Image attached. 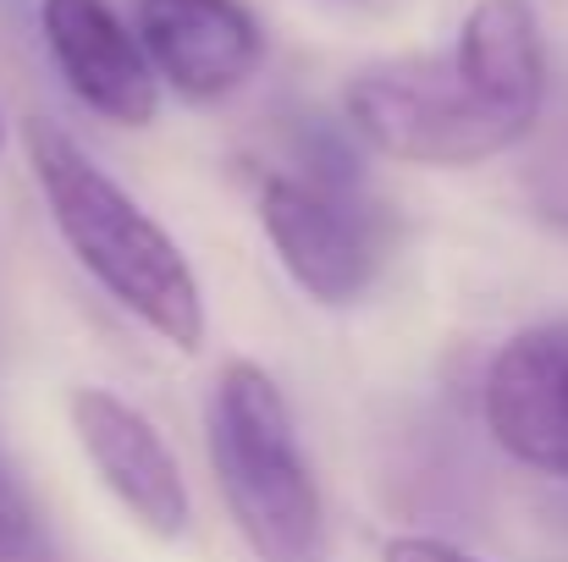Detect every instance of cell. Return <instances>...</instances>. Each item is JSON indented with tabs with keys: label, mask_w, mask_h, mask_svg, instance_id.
<instances>
[{
	"label": "cell",
	"mask_w": 568,
	"mask_h": 562,
	"mask_svg": "<svg viewBox=\"0 0 568 562\" xmlns=\"http://www.w3.org/2000/svg\"><path fill=\"white\" fill-rule=\"evenodd\" d=\"M381 562H480V558H469V552H458V546H447L436 535H392L381 546Z\"/></svg>",
	"instance_id": "cell-11"
},
{
	"label": "cell",
	"mask_w": 568,
	"mask_h": 562,
	"mask_svg": "<svg viewBox=\"0 0 568 562\" xmlns=\"http://www.w3.org/2000/svg\"><path fill=\"white\" fill-rule=\"evenodd\" d=\"M39 28L67 89L116 127H150L161 111V78L150 72L133 28L111 0H39Z\"/></svg>",
	"instance_id": "cell-8"
},
{
	"label": "cell",
	"mask_w": 568,
	"mask_h": 562,
	"mask_svg": "<svg viewBox=\"0 0 568 562\" xmlns=\"http://www.w3.org/2000/svg\"><path fill=\"white\" fill-rule=\"evenodd\" d=\"M210 458L226 513L260 562H326V508L276 375L232 359L210 397Z\"/></svg>",
	"instance_id": "cell-2"
},
{
	"label": "cell",
	"mask_w": 568,
	"mask_h": 562,
	"mask_svg": "<svg viewBox=\"0 0 568 562\" xmlns=\"http://www.w3.org/2000/svg\"><path fill=\"white\" fill-rule=\"evenodd\" d=\"M133 17L150 72L193 105L237 94L265 61V33L243 0H139Z\"/></svg>",
	"instance_id": "cell-6"
},
{
	"label": "cell",
	"mask_w": 568,
	"mask_h": 562,
	"mask_svg": "<svg viewBox=\"0 0 568 562\" xmlns=\"http://www.w3.org/2000/svg\"><path fill=\"white\" fill-rule=\"evenodd\" d=\"M0 562H39V535L6 486H0Z\"/></svg>",
	"instance_id": "cell-10"
},
{
	"label": "cell",
	"mask_w": 568,
	"mask_h": 562,
	"mask_svg": "<svg viewBox=\"0 0 568 562\" xmlns=\"http://www.w3.org/2000/svg\"><path fill=\"white\" fill-rule=\"evenodd\" d=\"M28 161L44 187V204L55 215V232L78 254V265L128 309L139 315L161 343L199 354L204 343V293L193 282L183 248L161 221L139 210V198L111 183L72 133L33 116L28 122Z\"/></svg>",
	"instance_id": "cell-1"
},
{
	"label": "cell",
	"mask_w": 568,
	"mask_h": 562,
	"mask_svg": "<svg viewBox=\"0 0 568 562\" xmlns=\"http://www.w3.org/2000/svg\"><path fill=\"white\" fill-rule=\"evenodd\" d=\"M0 139H6V127H0Z\"/></svg>",
	"instance_id": "cell-13"
},
{
	"label": "cell",
	"mask_w": 568,
	"mask_h": 562,
	"mask_svg": "<svg viewBox=\"0 0 568 562\" xmlns=\"http://www.w3.org/2000/svg\"><path fill=\"white\" fill-rule=\"evenodd\" d=\"M260 221L287 276L321 304H354L381 276L386 237L348 177L276 172L260 187Z\"/></svg>",
	"instance_id": "cell-4"
},
{
	"label": "cell",
	"mask_w": 568,
	"mask_h": 562,
	"mask_svg": "<svg viewBox=\"0 0 568 562\" xmlns=\"http://www.w3.org/2000/svg\"><path fill=\"white\" fill-rule=\"evenodd\" d=\"M480 408L491 441L514 463L568 480V320L514 331L486 370Z\"/></svg>",
	"instance_id": "cell-5"
},
{
	"label": "cell",
	"mask_w": 568,
	"mask_h": 562,
	"mask_svg": "<svg viewBox=\"0 0 568 562\" xmlns=\"http://www.w3.org/2000/svg\"><path fill=\"white\" fill-rule=\"evenodd\" d=\"M453 67L491 116L525 139L536 133L547 111V33L530 0H475L458 28Z\"/></svg>",
	"instance_id": "cell-9"
},
{
	"label": "cell",
	"mask_w": 568,
	"mask_h": 562,
	"mask_svg": "<svg viewBox=\"0 0 568 562\" xmlns=\"http://www.w3.org/2000/svg\"><path fill=\"white\" fill-rule=\"evenodd\" d=\"M359 6H376V0H359Z\"/></svg>",
	"instance_id": "cell-12"
},
{
	"label": "cell",
	"mask_w": 568,
	"mask_h": 562,
	"mask_svg": "<svg viewBox=\"0 0 568 562\" xmlns=\"http://www.w3.org/2000/svg\"><path fill=\"white\" fill-rule=\"evenodd\" d=\"M72 430L89 452L100 486L161 541L189 530V480L178 469V452L161 441V430L116 391L78 386L72 391Z\"/></svg>",
	"instance_id": "cell-7"
},
{
	"label": "cell",
	"mask_w": 568,
	"mask_h": 562,
	"mask_svg": "<svg viewBox=\"0 0 568 562\" xmlns=\"http://www.w3.org/2000/svg\"><path fill=\"white\" fill-rule=\"evenodd\" d=\"M343 116L371 150L403 166L458 172L525 144L519 127L469 94L453 55H392L359 67L343 89Z\"/></svg>",
	"instance_id": "cell-3"
}]
</instances>
